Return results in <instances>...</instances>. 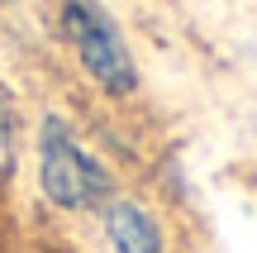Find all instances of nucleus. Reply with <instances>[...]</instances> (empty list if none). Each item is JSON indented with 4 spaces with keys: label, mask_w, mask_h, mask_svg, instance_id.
Segmentation results:
<instances>
[{
    "label": "nucleus",
    "mask_w": 257,
    "mask_h": 253,
    "mask_svg": "<svg viewBox=\"0 0 257 253\" xmlns=\"http://www.w3.org/2000/svg\"><path fill=\"white\" fill-rule=\"evenodd\" d=\"M38 187L57 210H100L110 201V172L62 115H43L38 124Z\"/></svg>",
    "instance_id": "obj_1"
},
{
    "label": "nucleus",
    "mask_w": 257,
    "mask_h": 253,
    "mask_svg": "<svg viewBox=\"0 0 257 253\" xmlns=\"http://www.w3.org/2000/svg\"><path fill=\"white\" fill-rule=\"evenodd\" d=\"M57 29H62L67 48L76 53L81 72L91 76L105 96L124 101V96L138 91V67H134V57H128V43L119 38L114 19L105 15L95 0H62Z\"/></svg>",
    "instance_id": "obj_2"
},
{
    "label": "nucleus",
    "mask_w": 257,
    "mask_h": 253,
    "mask_svg": "<svg viewBox=\"0 0 257 253\" xmlns=\"http://www.w3.org/2000/svg\"><path fill=\"white\" fill-rule=\"evenodd\" d=\"M100 225H105V239H110L114 253H167L162 225L134 196H110L100 206Z\"/></svg>",
    "instance_id": "obj_3"
},
{
    "label": "nucleus",
    "mask_w": 257,
    "mask_h": 253,
    "mask_svg": "<svg viewBox=\"0 0 257 253\" xmlns=\"http://www.w3.org/2000/svg\"><path fill=\"white\" fill-rule=\"evenodd\" d=\"M15 172V115H10V101L0 96V187Z\"/></svg>",
    "instance_id": "obj_4"
}]
</instances>
